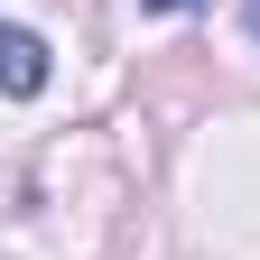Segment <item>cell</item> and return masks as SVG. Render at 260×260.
I'll list each match as a JSON object with an SVG mask.
<instances>
[{
	"instance_id": "obj_2",
	"label": "cell",
	"mask_w": 260,
	"mask_h": 260,
	"mask_svg": "<svg viewBox=\"0 0 260 260\" xmlns=\"http://www.w3.org/2000/svg\"><path fill=\"white\" fill-rule=\"evenodd\" d=\"M242 19H251V38H260V0H242Z\"/></svg>"
},
{
	"instance_id": "obj_3",
	"label": "cell",
	"mask_w": 260,
	"mask_h": 260,
	"mask_svg": "<svg viewBox=\"0 0 260 260\" xmlns=\"http://www.w3.org/2000/svg\"><path fill=\"white\" fill-rule=\"evenodd\" d=\"M149 10H195V0H149Z\"/></svg>"
},
{
	"instance_id": "obj_1",
	"label": "cell",
	"mask_w": 260,
	"mask_h": 260,
	"mask_svg": "<svg viewBox=\"0 0 260 260\" xmlns=\"http://www.w3.org/2000/svg\"><path fill=\"white\" fill-rule=\"evenodd\" d=\"M47 38L38 28H19V19H0V93H10V103H38L47 93Z\"/></svg>"
}]
</instances>
